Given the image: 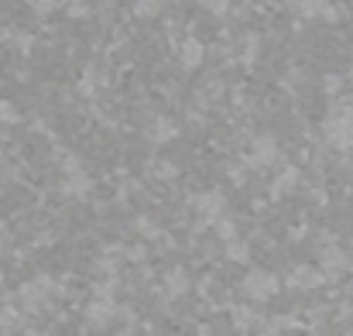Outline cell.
<instances>
[{"label": "cell", "mask_w": 353, "mask_h": 336, "mask_svg": "<svg viewBox=\"0 0 353 336\" xmlns=\"http://www.w3.org/2000/svg\"><path fill=\"white\" fill-rule=\"evenodd\" d=\"M165 288H168V295H182V292L189 288V278H185L182 271H172V275L165 278Z\"/></svg>", "instance_id": "cell-13"}, {"label": "cell", "mask_w": 353, "mask_h": 336, "mask_svg": "<svg viewBox=\"0 0 353 336\" xmlns=\"http://www.w3.org/2000/svg\"><path fill=\"white\" fill-rule=\"evenodd\" d=\"M295 182H299V172H295V168H288V172H285V175H281V179L274 182V189H271V196H281V192H285V189H292Z\"/></svg>", "instance_id": "cell-14"}, {"label": "cell", "mask_w": 353, "mask_h": 336, "mask_svg": "<svg viewBox=\"0 0 353 336\" xmlns=\"http://www.w3.org/2000/svg\"><path fill=\"white\" fill-rule=\"evenodd\" d=\"M227 257L247 264V261H250V244H247V240H230V244H227Z\"/></svg>", "instance_id": "cell-12"}, {"label": "cell", "mask_w": 353, "mask_h": 336, "mask_svg": "<svg viewBox=\"0 0 353 336\" xmlns=\"http://www.w3.org/2000/svg\"><path fill=\"white\" fill-rule=\"evenodd\" d=\"M90 179L86 175H72V182H69V192H90Z\"/></svg>", "instance_id": "cell-18"}, {"label": "cell", "mask_w": 353, "mask_h": 336, "mask_svg": "<svg viewBox=\"0 0 353 336\" xmlns=\"http://www.w3.org/2000/svg\"><path fill=\"white\" fill-rule=\"evenodd\" d=\"M203 3H206L213 14H227V10H230V0H203Z\"/></svg>", "instance_id": "cell-20"}, {"label": "cell", "mask_w": 353, "mask_h": 336, "mask_svg": "<svg viewBox=\"0 0 353 336\" xmlns=\"http://www.w3.org/2000/svg\"><path fill=\"white\" fill-rule=\"evenodd\" d=\"M350 257L340 250V247H326L323 250V275L330 278V275H340V271H350Z\"/></svg>", "instance_id": "cell-8"}, {"label": "cell", "mask_w": 353, "mask_h": 336, "mask_svg": "<svg viewBox=\"0 0 353 336\" xmlns=\"http://www.w3.org/2000/svg\"><path fill=\"white\" fill-rule=\"evenodd\" d=\"M196 210L203 213V220L216 224V220L223 217V210H227V199H223V192H220V189H213V192H203V196L196 199Z\"/></svg>", "instance_id": "cell-5"}, {"label": "cell", "mask_w": 353, "mask_h": 336, "mask_svg": "<svg viewBox=\"0 0 353 336\" xmlns=\"http://www.w3.org/2000/svg\"><path fill=\"white\" fill-rule=\"evenodd\" d=\"M114 313H117V309H114L110 299H97V302L86 306V323H90V326H107V323L114 319Z\"/></svg>", "instance_id": "cell-7"}, {"label": "cell", "mask_w": 353, "mask_h": 336, "mask_svg": "<svg viewBox=\"0 0 353 336\" xmlns=\"http://www.w3.org/2000/svg\"><path fill=\"white\" fill-rule=\"evenodd\" d=\"M21 336H38V333H21Z\"/></svg>", "instance_id": "cell-22"}, {"label": "cell", "mask_w": 353, "mask_h": 336, "mask_svg": "<svg viewBox=\"0 0 353 336\" xmlns=\"http://www.w3.org/2000/svg\"><path fill=\"white\" fill-rule=\"evenodd\" d=\"M69 14H72V17H86V3H83V0H72V3H69Z\"/></svg>", "instance_id": "cell-21"}, {"label": "cell", "mask_w": 353, "mask_h": 336, "mask_svg": "<svg viewBox=\"0 0 353 336\" xmlns=\"http://www.w3.org/2000/svg\"><path fill=\"white\" fill-rule=\"evenodd\" d=\"M179 134V127L172 123V120H154V127H148V137L151 141H168V137H175Z\"/></svg>", "instance_id": "cell-11"}, {"label": "cell", "mask_w": 353, "mask_h": 336, "mask_svg": "<svg viewBox=\"0 0 353 336\" xmlns=\"http://www.w3.org/2000/svg\"><path fill=\"white\" fill-rule=\"evenodd\" d=\"M158 7H161L158 0H137V3H134V14H137V17H154Z\"/></svg>", "instance_id": "cell-15"}, {"label": "cell", "mask_w": 353, "mask_h": 336, "mask_svg": "<svg viewBox=\"0 0 353 336\" xmlns=\"http://www.w3.org/2000/svg\"><path fill=\"white\" fill-rule=\"evenodd\" d=\"M326 141L340 151L353 148V107H340L326 117Z\"/></svg>", "instance_id": "cell-2"}, {"label": "cell", "mask_w": 353, "mask_h": 336, "mask_svg": "<svg viewBox=\"0 0 353 336\" xmlns=\"http://www.w3.org/2000/svg\"><path fill=\"white\" fill-rule=\"evenodd\" d=\"M288 3L299 17H319L326 10V0H288Z\"/></svg>", "instance_id": "cell-10"}, {"label": "cell", "mask_w": 353, "mask_h": 336, "mask_svg": "<svg viewBox=\"0 0 353 336\" xmlns=\"http://www.w3.org/2000/svg\"><path fill=\"white\" fill-rule=\"evenodd\" d=\"M28 3H31V7H34V10H38V14H52V10H55V3H59V0H28Z\"/></svg>", "instance_id": "cell-19"}, {"label": "cell", "mask_w": 353, "mask_h": 336, "mask_svg": "<svg viewBox=\"0 0 353 336\" xmlns=\"http://www.w3.org/2000/svg\"><path fill=\"white\" fill-rule=\"evenodd\" d=\"M274 155H278V144H274V137H257L254 141V148H250V165H257V168H264V165H271L274 161Z\"/></svg>", "instance_id": "cell-6"}, {"label": "cell", "mask_w": 353, "mask_h": 336, "mask_svg": "<svg viewBox=\"0 0 353 336\" xmlns=\"http://www.w3.org/2000/svg\"><path fill=\"white\" fill-rule=\"evenodd\" d=\"M278 288H281L278 275H274V271H264V268L247 271V278L240 281V292H243L250 302H268V299L278 295Z\"/></svg>", "instance_id": "cell-1"}, {"label": "cell", "mask_w": 353, "mask_h": 336, "mask_svg": "<svg viewBox=\"0 0 353 336\" xmlns=\"http://www.w3.org/2000/svg\"><path fill=\"white\" fill-rule=\"evenodd\" d=\"M216 233H220V237H223V240H227V244H230V240H236V233H234V224H230V220H216Z\"/></svg>", "instance_id": "cell-17"}, {"label": "cell", "mask_w": 353, "mask_h": 336, "mask_svg": "<svg viewBox=\"0 0 353 336\" xmlns=\"http://www.w3.org/2000/svg\"><path fill=\"white\" fill-rule=\"evenodd\" d=\"M17 117H21V113L14 110L7 100H0V123H17Z\"/></svg>", "instance_id": "cell-16"}, {"label": "cell", "mask_w": 353, "mask_h": 336, "mask_svg": "<svg viewBox=\"0 0 353 336\" xmlns=\"http://www.w3.org/2000/svg\"><path fill=\"white\" fill-rule=\"evenodd\" d=\"M48 295H52V281H48V278L28 281V285L21 288V302H24V309H41V306L48 302Z\"/></svg>", "instance_id": "cell-4"}, {"label": "cell", "mask_w": 353, "mask_h": 336, "mask_svg": "<svg viewBox=\"0 0 353 336\" xmlns=\"http://www.w3.org/2000/svg\"><path fill=\"white\" fill-rule=\"evenodd\" d=\"M179 62H182L185 69H199V62H203V41L185 38L182 48H179Z\"/></svg>", "instance_id": "cell-9"}, {"label": "cell", "mask_w": 353, "mask_h": 336, "mask_svg": "<svg viewBox=\"0 0 353 336\" xmlns=\"http://www.w3.org/2000/svg\"><path fill=\"white\" fill-rule=\"evenodd\" d=\"M323 281H326L323 268H312V264H299V268H292V275H288V285H292V288H302V292L319 288Z\"/></svg>", "instance_id": "cell-3"}]
</instances>
